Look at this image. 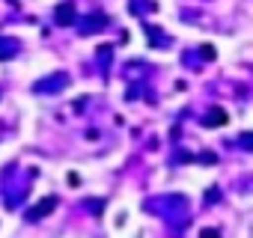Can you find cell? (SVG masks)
Masks as SVG:
<instances>
[{
  "instance_id": "obj_1",
  "label": "cell",
  "mask_w": 253,
  "mask_h": 238,
  "mask_svg": "<svg viewBox=\"0 0 253 238\" xmlns=\"http://www.w3.org/2000/svg\"><path fill=\"white\" fill-rule=\"evenodd\" d=\"M54 202H57V199H45L42 205H36V208L30 211V220H39V217H42L45 211H51V208H54Z\"/></svg>"
},
{
  "instance_id": "obj_2",
  "label": "cell",
  "mask_w": 253,
  "mask_h": 238,
  "mask_svg": "<svg viewBox=\"0 0 253 238\" xmlns=\"http://www.w3.org/2000/svg\"><path fill=\"white\" fill-rule=\"evenodd\" d=\"M209 119H211L209 125H220V122H223V110H211V116H209Z\"/></svg>"
},
{
  "instance_id": "obj_3",
  "label": "cell",
  "mask_w": 253,
  "mask_h": 238,
  "mask_svg": "<svg viewBox=\"0 0 253 238\" xmlns=\"http://www.w3.org/2000/svg\"><path fill=\"white\" fill-rule=\"evenodd\" d=\"M203 238H217V232H214V229H209V232L203 229Z\"/></svg>"
}]
</instances>
